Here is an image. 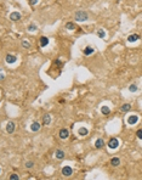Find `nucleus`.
I'll return each instance as SVG.
<instances>
[{
  "label": "nucleus",
  "mask_w": 142,
  "mask_h": 180,
  "mask_svg": "<svg viewBox=\"0 0 142 180\" xmlns=\"http://www.w3.org/2000/svg\"><path fill=\"white\" fill-rule=\"evenodd\" d=\"M74 18H75V21H78V22H84V21H86L87 18H89V15H87L86 11H84V10H79V11L75 12Z\"/></svg>",
  "instance_id": "f257e3e1"
},
{
  "label": "nucleus",
  "mask_w": 142,
  "mask_h": 180,
  "mask_svg": "<svg viewBox=\"0 0 142 180\" xmlns=\"http://www.w3.org/2000/svg\"><path fill=\"white\" fill-rule=\"evenodd\" d=\"M119 146V140L117 138H110L109 141H108V147L112 148V150H114Z\"/></svg>",
  "instance_id": "f03ea898"
},
{
  "label": "nucleus",
  "mask_w": 142,
  "mask_h": 180,
  "mask_svg": "<svg viewBox=\"0 0 142 180\" xmlns=\"http://www.w3.org/2000/svg\"><path fill=\"white\" fill-rule=\"evenodd\" d=\"M62 175H64V176H71L72 174H73V169L69 167V165H66V167H63L62 168Z\"/></svg>",
  "instance_id": "7ed1b4c3"
},
{
  "label": "nucleus",
  "mask_w": 142,
  "mask_h": 180,
  "mask_svg": "<svg viewBox=\"0 0 142 180\" xmlns=\"http://www.w3.org/2000/svg\"><path fill=\"white\" fill-rule=\"evenodd\" d=\"M58 136L61 138V139H68V136H69V130L68 129H66V128H63V129H61L59 130V133H58Z\"/></svg>",
  "instance_id": "20e7f679"
},
{
  "label": "nucleus",
  "mask_w": 142,
  "mask_h": 180,
  "mask_svg": "<svg viewBox=\"0 0 142 180\" xmlns=\"http://www.w3.org/2000/svg\"><path fill=\"white\" fill-rule=\"evenodd\" d=\"M15 128H16L15 122H9V123L6 124V132H8L9 134H12V133L15 132Z\"/></svg>",
  "instance_id": "39448f33"
},
{
  "label": "nucleus",
  "mask_w": 142,
  "mask_h": 180,
  "mask_svg": "<svg viewBox=\"0 0 142 180\" xmlns=\"http://www.w3.org/2000/svg\"><path fill=\"white\" fill-rule=\"evenodd\" d=\"M5 60H6V62H8V63H15L16 60H17V57H16L15 55L8 54V55H6V57H5Z\"/></svg>",
  "instance_id": "423d86ee"
},
{
  "label": "nucleus",
  "mask_w": 142,
  "mask_h": 180,
  "mask_svg": "<svg viewBox=\"0 0 142 180\" xmlns=\"http://www.w3.org/2000/svg\"><path fill=\"white\" fill-rule=\"evenodd\" d=\"M10 20H11V21H18V20H21V13H20V12H17V11L11 12V13H10Z\"/></svg>",
  "instance_id": "0eeeda50"
},
{
  "label": "nucleus",
  "mask_w": 142,
  "mask_h": 180,
  "mask_svg": "<svg viewBox=\"0 0 142 180\" xmlns=\"http://www.w3.org/2000/svg\"><path fill=\"white\" fill-rule=\"evenodd\" d=\"M84 55H85V56H90V55H92V54H94L95 52V49L92 48V46H86V48L84 49Z\"/></svg>",
  "instance_id": "6e6552de"
},
{
  "label": "nucleus",
  "mask_w": 142,
  "mask_h": 180,
  "mask_svg": "<svg viewBox=\"0 0 142 180\" xmlns=\"http://www.w3.org/2000/svg\"><path fill=\"white\" fill-rule=\"evenodd\" d=\"M137 120H138V117L135 116V114H132V116H130V117H128V123L130 124V125L136 124V123H137Z\"/></svg>",
  "instance_id": "1a4fd4ad"
},
{
  "label": "nucleus",
  "mask_w": 142,
  "mask_h": 180,
  "mask_svg": "<svg viewBox=\"0 0 142 180\" xmlns=\"http://www.w3.org/2000/svg\"><path fill=\"white\" fill-rule=\"evenodd\" d=\"M103 146H104V140H103V139H101V138H100V139H97V140H96V142H95V147L97 148V150H100V148H102Z\"/></svg>",
  "instance_id": "9d476101"
},
{
  "label": "nucleus",
  "mask_w": 142,
  "mask_h": 180,
  "mask_svg": "<svg viewBox=\"0 0 142 180\" xmlns=\"http://www.w3.org/2000/svg\"><path fill=\"white\" fill-rule=\"evenodd\" d=\"M47 45H49V38H47V37H41V38H40V46H41V48H45Z\"/></svg>",
  "instance_id": "9b49d317"
},
{
  "label": "nucleus",
  "mask_w": 142,
  "mask_h": 180,
  "mask_svg": "<svg viewBox=\"0 0 142 180\" xmlns=\"http://www.w3.org/2000/svg\"><path fill=\"white\" fill-rule=\"evenodd\" d=\"M55 156H56V158H57V160H63L66 155H64V152H63L62 150H56Z\"/></svg>",
  "instance_id": "f8f14e48"
},
{
  "label": "nucleus",
  "mask_w": 142,
  "mask_h": 180,
  "mask_svg": "<svg viewBox=\"0 0 142 180\" xmlns=\"http://www.w3.org/2000/svg\"><path fill=\"white\" fill-rule=\"evenodd\" d=\"M31 130L32 132H38V130H40V123H38V122H33L31 125Z\"/></svg>",
  "instance_id": "ddd939ff"
},
{
  "label": "nucleus",
  "mask_w": 142,
  "mask_h": 180,
  "mask_svg": "<svg viewBox=\"0 0 142 180\" xmlns=\"http://www.w3.org/2000/svg\"><path fill=\"white\" fill-rule=\"evenodd\" d=\"M130 110H131V105H130V104H124V105L122 106V107H120V111H122L123 113L129 112Z\"/></svg>",
  "instance_id": "4468645a"
},
{
  "label": "nucleus",
  "mask_w": 142,
  "mask_h": 180,
  "mask_svg": "<svg viewBox=\"0 0 142 180\" xmlns=\"http://www.w3.org/2000/svg\"><path fill=\"white\" fill-rule=\"evenodd\" d=\"M50 123H51V117H50V114H45L43 117V124L44 125H49Z\"/></svg>",
  "instance_id": "2eb2a0df"
},
{
  "label": "nucleus",
  "mask_w": 142,
  "mask_h": 180,
  "mask_svg": "<svg viewBox=\"0 0 142 180\" xmlns=\"http://www.w3.org/2000/svg\"><path fill=\"white\" fill-rule=\"evenodd\" d=\"M78 134L80 136H85V135H87V134H89V130H87L85 127H81V128H79Z\"/></svg>",
  "instance_id": "dca6fc26"
},
{
  "label": "nucleus",
  "mask_w": 142,
  "mask_h": 180,
  "mask_svg": "<svg viewBox=\"0 0 142 180\" xmlns=\"http://www.w3.org/2000/svg\"><path fill=\"white\" fill-rule=\"evenodd\" d=\"M140 39V35L138 34H131V35L128 37V41H130V43H132V41H136V40Z\"/></svg>",
  "instance_id": "f3484780"
},
{
  "label": "nucleus",
  "mask_w": 142,
  "mask_h": 180,
  "mask_svg": "<svg viewBox=\"0 0 142 180\" xmlns=\"http://www.w3.org/2000/svg\"><path fill=\"white\" fill-rule=\"evenodd\" d=\"M110 164H112L113 167H118L119 164H120V160H119L118 157H113V158L110 160Z\"/></svg>",
  "instance_id": "a211bd4d"
},
{
  "label": "nucleus",
  "mask_w": 142,
  "mask_h": 180,
  "mask_svg": "<svg viewBox=\"0 0 142 180\" xmlns=\"http://www.w3.org/2000/svg\"><path fill=\"white\" fill-rule=\"evenodd\" d=\"M66 29H68V31H74L75 24L73 23V22H67V23H66Z\"/></svg>",
  "instance_id": "6ab92c4d"
},
{
  "label": "nucleus",
  "mask_w": 142,
  "mask_h": 180,
  "mask_svg": "<svg viewBox=\"0 0 142 180\" xmlns=\"http://www.w3.org/2000/svg\"><path fill=\"white\" fill-rule=\"evenodd\" d=\"M101 112L103 113V114H109L110 113V110H109V107H107V106H103L102 108H101Z\"/></svg>",
  "instance_id": "aec40b11"
},
{
  "label": "nucleus",
  "mask_w": 142,
  "mask_h": 180,
  "mask_svg": "<svg viewBox=\"0 0 142 180\" xmlns=\"http://www.w3.org/2000/svg\"><path fill=\"white\" fill-rule=\"evenodd\" d=\"M36 28H38V27H36L34 23H31L28 26V31H29V32H34V31H36Z\"/></svg>",
  "instance_id": "412c9836"
},
{
  "label": "nucleus",
  "mask_w": 142,
  "mask_h": 180,
  "mask_svg": "<svg viewBox=\"0 0 142 180\" xmlns=\"http://www.w3.org/2000/svg\"><path fill=\"white\" fill-rule=\"evenodd\" d=\"M97 35H99L100 38H104V37H106V33H104L103 29H99V31H97Z\"/></svg>",
  "instance_id": "4be33fe9"
},
{
  "label": "nucleus",
  "mask_w": 142,
  "mask_h": 180,
  "mask_svg": "<svg viewBox=\"0 0 142 180\" xmlns=\"http://www.w3.org/2000/svg\"><path fill=\"white\" fill-rule=\"evenodd\" d=\"M34 167V162H32V161H28V162H26V168L31 169Z\"/></svg>",
  "instance_id": "5701e85b"
},
{
  "label": "nucleus",
  "mask_w": 142,
  "mask_h": 180,
  "mask_svg": "<svg viewBox=\"0 0 142 180\" xmlns=\"http://www.w3.org/2000/svg\"><path fill=\"white\" fill-rule=\"evenodd\" d=\"M22 46H23L24 49H29L31 48V44H29L28 41H26V40H22Z\"/></svg>",
  "instance_id": "b1692460"
},
{
  "label": "nucleus",
  "mask_w": 142,
  "mask_h": 180,
  "mask_svg": "<svg viewBox=\"0 0 142 180\" xmlns=\"http://www.w3.org/2000/svg\"><path fill=\"white\" fill-rule=\"evenodd\" d=\"M129 90H130L131 92H134L137 90V85H135V84H131L130 87H129Z\"/></svg>",
  "instance_id": "393cba45"
},
{
  "label": "nucleus",
  "mask_w": 142,
  "mask_h": 180,
  "mask_svg": "<svg viewBox=\"0 0 142 180\" xmlns=\"http://www.w3.org/2000/svg\"><path fill=\"white\" fill-rule=\"evenodd\" d=\"M18 179H20V176L17 175L16 173H13V174H11V175H10V180H18Z\"/></svg>",
  "instance_id": "a878e982"
},
{
  "label": "nucleus",
  "mask_w": 142,
  "mask_h": 180,
  "mask_svg": "<svg viewBox=\"0 0 142 180\" xmlns=\"http://www.w3.org/2000/svg\"><path fill=\"white\" fill-rule=\"evenodd\" d=\"M136 135H137V138L141 140L142 139V129H138L137 132H136Z\"/></svg>",
  "instance_id": "bb28decb"
},
{
  "label": "nucleus",
  "mask_w": 142,
  "mask_h": 180,
  "mask_svg": "<svg viewBox=\"0 0 142 180\" xmlns=\"http://www.w3.org/2000/svg\"><path fill=\"white\" fill-rule=\"evenodd\" d=\"M36 3H38V0H29V5H31V6L36 5Z\"/></svg>",
  "instance_id": "cd10ccee"
},
{
  "label": "nucleus",
  "mask_w": 142,
  "mask_h": 180,
  "mask_svg": "<svg viewBox=\"0 0 142 180\" xmlns=\"http://www.w3.org/2000/svg\"><path fill=\"white\" fill-rule=\"evenodd\" d=\"M4 79H5V76L3 74V73H0V82H1V80H4Z\"/></svg>",
  "instance_id": "c85d7f7f"
},
{
  "label": "nucleus",
  "mask_w": 142,
  "mask_h": 180,
  "mask_svg": "<svg viewBox=\"0 0 142 180\" xmlns=\"http://www.w3.org/2000/svg\"><path fill=\"white\" fill-rule=\"evenodd\" d=\"M56 64H58V66H61V64H62V62H61V61H59V60H57V61H56Z\"/></svg>",
  "instance_id": "c756f323"
},
{
  "label": "nucleus",
  "mask_w": 142,
  "mask_h": 180,
  "mask_svg": "<svg viewBox=\"0 0 142 180\" xmlns=\"http://www.w3.org/2000/svg\"><path fill=\"white\" fill-rule=\"evenodd\" d=\"M115 1H118V3H119V1H122V0H115Z\"/></svg>",
  "instance_id": "7c9ffc66"
},
{
  "label": "nucleus",
  "mask_w": 142,
  "mask_h": 180,
  "mask_svg": "<svg viewBox=\"0 0 142 180\" xmlns=\"http://www.w3.org/2000/svg\"><path fill=\"white\" fill-rule=\"evenodd\" d=\"M0 172H1V169H0Z\"/></svg>",
  "instance_id": "2f4dec72"
}]
</instances>
